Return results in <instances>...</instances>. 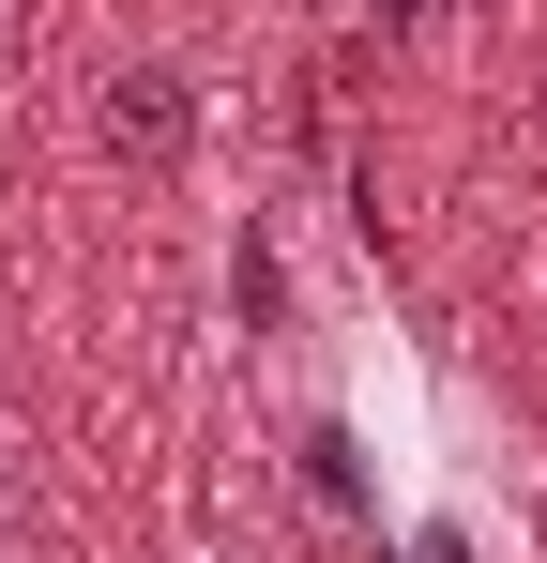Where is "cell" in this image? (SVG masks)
<instances>
[{"instance_id": "cell-1", "label": "cell", "mask_w": 547, "mask_h": 563, "mask_svg": "<svg viewBox=\"0 0 547 563\" xmlns=\"http://www.w3.org/2000/svg\"><path fill=\"white\" fill-rule=\"evenodd\" d=\"M91 153H107V168H182V153H198V77H182V62H122V77L91 92Z\"/></svg>"}, {"instance_id": "cell-2", "label": "cell", "mask_w": 547, "mask_h": 563, "mask_svg": "<svg viewBox=\"0 0 547 563\" xmlns=\"http://www.w3.org/2000/svg\"><path fill=\"white\" fill-rule=\"evenodd\" d=\"M365 31H426V0H365Z\"/></svg>"}, {"instance_id": "cell-3", "label": "cell", "mask_w": 547, "mask_h": 563, "mask_svg": "<svg viewBox=\"0 0 547 563\" xmlns=\"http://www.w3.org/2000/svg\"><path fill=\"white\" fill-rule=\"evenodd\" d=\"M15 46H31V0H0V62H15Z\"/></svg>"}]
</instances>
